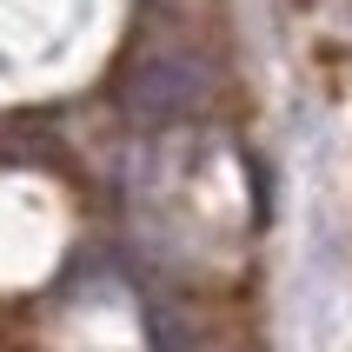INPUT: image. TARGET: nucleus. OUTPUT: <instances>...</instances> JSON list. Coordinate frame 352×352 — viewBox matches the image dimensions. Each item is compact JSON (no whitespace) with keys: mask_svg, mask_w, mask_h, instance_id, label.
<instances>
[{"mask_svg":"<svg viewBox=\"0 0 352 352\" xmlns=\"http://www.w3.org/2000/svg\"><path fill=\"white\" fill-rule=\"evenodd\" d=\"M120 100L146 126H179V120H193L206 107V74H199L193 60H179V54H153V60H140L133 74H126Z\"/></svg>","mask_w":352,"mask_h":352,"instance_id":"1","label":"nucleus"}]
</instances>
